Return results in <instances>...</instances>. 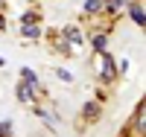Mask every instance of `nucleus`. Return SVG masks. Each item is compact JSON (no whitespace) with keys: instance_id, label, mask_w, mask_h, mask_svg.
Masks as SVG:
<instances>
[{"instance_id":"nucleus-8","label":"nucleus","mask_w":146,"mask_h":137,"mask_svg":"<svg viewBox=\"0 0 146 137\" xmlns=\"http://www.w3.org/2000/svg\"><path fill=\"white\" fill-rule=\"evenodd\" d=\"M23 79H27V85H38V79H35V73L29 67H23Z\"/></svg>"},{"instance_id":"nucleus-7","label":"nucleus","mask_w":146,"mask_h":137,"mask_svg":"<svg viewBox=\"0 0 146 137\" xmlns=\"http://www.w3.org/2000/svg\"><path fill=\"white\" fill-rule=\"evenodd\" d=\"M85 9L94 15V12H100V9H102V0H88V6H85Z\"/></svg>"},{"instance_id":"nucleus-4","label":"nucleus","mask_w":146,"mask_h":137,"mask_svg":"<svg viewBox=\"0 0 146 137\" xmlns=\"http://www.w3.org/2000/svg\"><path fill=\"white\" fill-rule=\"evenodd\" d=\"M131 18H135L137 26H143V9H140V6H131Z\"/></svg>"},{"instance_id":"nucleus-10","label":"nucleus","mask_w":146,"mask_h":137,"mask_svg":"<svg viewBox=\"0 0 146 137\" xmlns=\"http://www.w3.org/2000/svg\"><path fill=\"white\" fill-rule=\"evenodd\" d=\"M0 29H3V18H0Z\"/></svg>"},{"instance_id":"nucleus-6","label":"nucleus","mask_w":146,"mask_h":137,"mask_svg":"<svg viewBox=\"0 0 146 137\" xmlns=\"http://www.w3.org/2000/svg\"><path fill=\"white\" fill-rule=\"evenodd\" d=\"M94 50H96V53L105 50V35H96V38H94Z\"/></svg>"},{"instance_id":"nucleus-9","label":"nucleus","mask_w":146,"mask_h":137,"mask_svg":"<svg viewBox=\"0 0 146 137\" xmlns=\"http://www.w3.org/2000/svg\"><path fill=\"white\" fill-rule=\"evenodd\" d=\"M108 6L117 12V9H123V6H126V0H108Z\"/></svg>"},{"instance_id":"nucleus-5","label":"nucleus","mask_w":146,"mask_h":137,"mask_svg":"<svg viewBox=\"0 0 146 137\" xmlns=\"http://www.w3.org/2000/svg\"><path fill=\"white\" fill-rule=\"evenodd\" d=\"M23 38H38V29H35L32 23H27V26H23Z\"/></svg>"},{"instance_id":"nucleus-1","label":"nucleus","mask_w":146,"mask_h":137,"mask_svg":"<svg viewBox=\"0 0 146 137\" xmlns=\"http://www.w3.org/2000/svg\"><path fill=\"white\" fill-rule=\"evenodd\" d=\"M102 76L105 79H114L117 73H114V64H111V56L108 53H102Z\"/></svg>"},{"instance_id":"nucleus-3","label":"nucleus","mask_w":146,"mask_h":137,"mask_svg":"<svg viewBox=\"0 0 146 137\" xmlns=\"http://www.w3.org/2000/svg\"><path fill=\"white\" fill-rule=\"evenodd\" d=\"M64 35H67V41L82 44V32H76V26H67V29H64Z\"/></svg>"},{"instance_id":"nucleus-2","label":"nucleus","mask_w":146,"mask_h":137,"mask_svg":"<svg viewBox=\"0 0 146 137\" xmlns=\"http://www.w3.org/2000/svg\"><path fill=\"white\" fill-rule=\"evenodd\" d=\"M18 99H21V102H29V99H32V88H29V85H21V88H18Z\"/></svg>"}]
</instances>
